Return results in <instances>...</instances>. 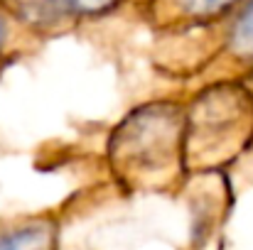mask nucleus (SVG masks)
Returning a JSON list of instances; mask_svg holds the SVG:
<instances>
[{
    "mask_svg": "<svg viewBox=\"0 0 253 250\" xmlns=\"http://www.w3.org/2000/svg\"><path fill=\"white\" fill-rule=\"evenodd\" d=\"M187 110L174 101H155L130 110L111 133V165L133 184L155 186L174 177L184 160Z\"/></svg>",
    "mask_w": 253,
    "mask_h": 250,
    "instance_id": "f257e3e1",
    "label": "nucleus"
},
{
    "mask_svg": "<svg viewBox=\"0 0 253 250\" xmlns=\"http://www.w3.org/2000/svg\"><path fill=\"white\" fill-rule=\"evenodd\" d=\"M54 223L44 216L0 218V250H54Z\"/></svg>",
    "mask_w": 253,
    "mask_h": 250,
    "instance_id": "7ed1b4c3",
    "label": "nucleus"
},
{
    "mask_svg": "<svg viewBox=\"0 0 253 250\" xmlns=\"http://www.w3.org/2000/svg\"><path fill=\"white\" fill-rule=\"evenodd\" d=\"M123 0H44L49 22L62 17H101L116 10Z\"/></svg>",
    "mask_w": 253,
    "mask_h": 250,
    "instance_id": "423d86ee",
    "label": "nucleus"
},
{
    "mask_svg": "<svg viewBox=\"0 0 253 250\" xmlns=\"http://www.w3.org/2000/svg\"><path fill=\"white\" fill-rule=\"evenodd\" d=\"M172 20L187 25H204L231 12L241 0H158Z\"/></svg>",
    "mask_w": 253,
    "mask_h": 250,
    "instance_id": "20e7f679",
    "label": "nucleus"
},
{
    "mask_svg": "<svg viewBox=\"0 0 253 250\" xmlns=\"http://www.w3.org/2000/svg\"><path fill=\"white\" fill-rule=\"evenodd\" d=\"M7 42H10V22H7L5 12L0 10V57L5 54V49H7Z\"/></svg>",
    "mask_w": 253,
    "mask_h": 250,
    "instance_id": "0eeeda50",
    "label": "nucleus"
},
{
    "mask_svg": "<svg viewBox=\"0 0 253 250\" xmlns=\"http://www.w3.org/2000/svg\"><path fill=\"white\" fill-rule=\"evenodd\" d=\"M226 54L253 71V0H246L226 32Z\"/></svg>",
    "mask_w": 253,
    "mask_h": 250,
    "instance_id": "39448f33",
    "label": "nucleus"
},
{
    "mask_svg": "<svg viewBox=\"0 0 253 250\" xmlns=\"http://www.w3.org/2000/svg\"><path fill=\"white\" fill-rule=\"evenodd\" d=\"M187 110L184 157H226L253 133V88L244 83H214L202 91Z\"/></svg>",
    "mask_w": 253,
    "mask_h": 250,
    "instance_id": "f03ea898",
    "label": "nucleus"
}]
</instances>
